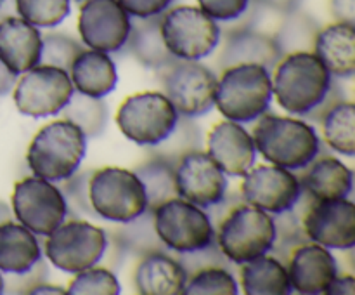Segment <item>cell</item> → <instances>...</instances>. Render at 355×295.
Masks as SVG:
<instances>
[{"label":"cell","instance_id":"obj_35","mask_svg":"<svg viewBox=\"0 0 355 295\" xmlns=\"http://www.w3.org/2000/svg\"><path fill=\"white\" fill-rule=\"evenodd\" d=\"M121 292L120 281L104 267H89L73 278L66 294L71 295H118Z\"/></svg>","mask_w":355,"mask_h":295},{"label":"cell","instance_id":"obj_36","mask_svg":"<svg viewBox=\"0 0 355 295\" xmlns=\"http://www.w3.org/2000/svg\"><path fill=\"white\" fill-rule=\"evenodd\" d=\"M83 51L82 44L64 33L42 35V56L40 65L58 66L69 71L71 62Z\"/></svg>","mask_w":355,"mask_h":295},{"label":"cell","instance_id":"obj_37","mask_svg":"<svg viewBox=\"0 0 355 295\" xmlns=\"http://www.w3.org/2000/svg\"><path fill=\"white\" fill-rule=\"evenodd\" d=\"M200 9L205 10L215 21H234L245 16L252 0H198Z\"/></svg>","mask_w":355,"mask_h":295},{"label":"cell","instance_id":"obj_17","mask_svg":"<svg viewBox=\"0 0 355 295\" xmlns=\"http://www.w3.org/2000/svg\"><path fill=\"white\" fill-rule=\"evenodd\" d=\"M302 229L307 239L326 248H354L355 205L349 198L314 200L304 214Z\"/></svg>","mask_w":355,"mask_h":295},{"label":"cell","instance_id":"obj_10","mask_svg":"<svg viewBox=\"0 0 355 295\" xmlns=\"http://www.w3.org/2000/svg\"><path fill=\"white\" fill-rule=\"evenodd\" d=\"M158 73L165 96L184 118L201 117L214 108L217 76L205 65L175 59Z\"/></svg>","mask_w":355,"mask_h":295},{"label":"cell","instance_id":"obj_24","mask_svg":"<svg viewBox=\"0 0 355 295\" xmlns=\"http://www.w3.org/2000/svg\"><path fill=\"white\" fill-rule=\"evenodd\" d=\"M314 54L331 75L352 78L355 73V26L349 23L329 24L318 31Z\"/></svg>","mask_w":355,"mask_h":295},{"label":"cell","instance_id":"obj_31","mask_svg":"<svg viewBox=\"0 0 355 295\" xmlns=\"http://www.w3.org/2000/svg\"><path fill=\"white\" fill-rule=\"evenodd\" d=\"M62 118L78 125L87 137H99L107 127V106L103 97H90L73 92L71 99L62 108Z\"/></svg>","mask_w":355,"mask_h":295},{"label":"cell","instance_id":"obj_38","mask_svg":"<svg viewBox=\"0 0 355 295\" xmlns=\"http://www.w3.org/2000/svg\"><path fill=\"white\" fill-rule=\"evenodd\" d=\"M120 6L134 17L159 16L170 7L172 0H118Z\"/></svg>","mask_w":355,"mask_h":295},{"label":"cell","instance_id":"obj_29","mask_svg":"<svg viewBox=\"0 0 355 295\" xmlns=\"http://www.w3.org/2000/svg\"><path fill=\"white\" fill-rule=\"evenodd\" d=\"M134 172L142 180L148 196V212H155L165 201L177 198L175 186V163L156 156L142 165L135 167Z\"/></svg>","mask_w":355,"mask_h":295},{"label":"cell","instance_id":"obj_26","mask_svg":"<svg viewBox=\"0 0 355 295\" xmlns=\"http://www.w3.org/2000/svg\"><path fill=\"white\" fill-rule=\"evenodd\" d=\"M42 250L37 235L17 222L0 224V271L2 273L23 274L30 273L40 262Z\"/></svg>","mask_w":355,"mask_h":295},{"label":"cell","instance_id":"obj_14","mask_svg":"<svg viewBox=\"0 0 355 295\" xmlns=\"http://www.w3.org/2000/svg\"><path fill=\"white\" fill-rule=\"evenodd\" d=\"M241 194L246 203L262 208L267 214H283L293 210L300 201V179L291 170L277 165H259L245 174Z\"/></svg>","mask_w":355,"mask_h":295},{"label":"cell","instance_id":"obj_44","mask_svg":"<svg viewBox=\"0 0 355 295\" xmlns=\"http://www.w3.org/2000/svg\"><path fill=\"white\" fill-rule=\"evenodd\" d=\"M3 288H6V283H3V278H2V271H0V294H3Z\"/></svg>","mask_w":355,"mask_h":295},{"label":"cell","instance_id":"obj_27","mask_svg":"<svg viewBox=\"0 0 355 295\" xmlns=\"http://www.w3.org/2000/svg\"><path fill=\"white\" fill-rule=\"evenodd\" d=\"M125 47H128L139 65L155 71L177 59L163 42L162 14L151 17H135Z\"/></svg>","mask_w":355,"mask_h":295},{"label":"cell","instance_id":"obj_22","mask_svg":"<svg viewBox=\"0 0 355 295\" xmlns=\"http://www.w3.org/2000/svg\"><path fill=\"white\" fill-rule=\"evenodd\" d=\"M300 186L312 200L349 198L354 187L352 169L335 156H315L300 177Z\"/></svg>","mask_w":355,"mask_h":295},{"label":"cell","instance_id":"obj_25","mask_svg":"<svg viewBox=\"0 0 355 295\" xmlns=\"http://www.w3.org/2000/svg\"><path fill=\"white\" fill-rule=\"evenodd\" d=\"M69 78L76 92L90 97H106L118 83L116 66L107 52L83 49L69 68Z\"/></svg>","mask_w":355,"mask_h":295},{"label":"cell","instance_id":"obj_9","mask_svg":"<svg viewBox=\"0 0 355 295\" xmlns=\"http://www.w3.org/2000/svg\"><path fill=\"white\" fill-rule=\"evenodd\" d=\"M162 35L177 59L200 61L217 49L220 26L200 7L179 6L162 14Z\"/></svg>","mask_w":355,"mask_h":295},{"label":"cell","instance_id":"obj_43","mask_svg":"<svg viewBox=\"0 0 355 295\" xmlns=\"http://www.w3.org/2000/svg\"><path fill=\"white\" fill-rule=\"evenodd\" d=\"M28 294H66V290L58 285H35Z\"/></svg>","mask_w":355,"mask_h":295},{"label":"cell","instance_id":"obj_28","mask_svg":"<svg viewBox=\"0 0 355 295\" xmlns=\"http://www.w3.org/2000/svg\"><path fill=\"white\" fill-rule=\"evenodd\" d=\"M241 285L246 295L293 294L286 266L277 257L267 253L243 264Z\"/></svg>","mask_w":355,"mask_h":295},{"label":"cell","instance_id":"obj_34","mask_svg":"<svg viewBox=\"0 0 355 295\" xmlns=\"http://www.w3.org/2000/svg\"><path fill=\"white\" fill-rule=\"evenodd\" d=\"M19 17L37 28H52L68 17L69 0H14Z\"/></svg>","mask_w":355,"mask_h":295},{"label":"cell","instance_id":"obj_41","mask_svg":"<svg viewBox=\"0 0 355 295\" xmlns=\"http://www.w3.org/2000/svg\"><path fill=\"white\" fill-rule=\"evenodd\" d=\"M255 2L266 9L274 10V12L290 14L300 7L302 0H255Z\"/></svg>","mask_w":355,"mask_h":295},{"label":"cell","instance_id":"obj_8","mask_svg":"<svg viewBox=\"0 0 355 295\" xmlns=\"http://www.w3.org/2000/svg\"><path fill=\"white\" fill-rule=\"evenodd\" d=\"M179 117L163 92H139L118 108L116 124L128 141L155 148L175 130Z\"/></svg>","mask_w":355,"mask_h":295},{"label":"cell","instance_id":"obj_20","mask_svg":"<svg viewBox=\"0 0 355 295\" xmlns=\"http://www.w3.org/2000/svg\"><path fill=\"white\" fill-rule=\"evenodd\" d=\"M42 33L23 17L0 21V61L14 75H23L40 65Z\"/></svg>","mask_w":355,"mask_h":295},{"label":"cell","instance_id":"obj_39","mask_svg":"<svg viewBox=\"0 0 355 295\" xmlns=\"http://www.w3.org/2000/svg\"><path fill=\"white\" fill-rule=\"evenodd\" d=\"M329 7L338 23L355 24V0H331Z\"/></svg>","mask_w":355,"mask_h":295},{"label":"cell","instance_id":"obj_7","mask_svg":"<svg viewBox=\"0 0 355 295\" xmlns=\"http://www.w3.org/2000/svg\"><path fill=\"white\" fill-rule=\"evenodd\" d=\"M159 242L179 253H198L211 248L215 229L205 208L182 198H172L153 212Z\"/></svg>","mask_w":355,"mask_h":295},{"label":"cell","instance_id":"obj_5","mask_svg":"<svg viewBox=\"0 0 355 295\" xmlns=\"http://www.w3.org/2000/svg\"><path fill=\"white\" fill-rule=\"evenodd\" d=\"M89 201L99 217L121 224H128L148 212V196L142 180L134 170L120 167H104L92 174Z\"/></svg>","mask_w":355,"mask_h":295},{"label":"cell","instance_id":"obj_11","mask_svg":"<svg viewBox=\"0 0 355 295\" xmlns=\"http://www.w3.org/2000/svg\"><path fill=\"white\" fill-rule=\"evenodd\" d=\"M73 92L75 87L66 69L37 65L16 80L14 104L24 117L47 118L61 113Z\"/></svg>","mask_w":355,"mask_h":295},{"label":"cell","instance_id":"obj_45","mask_svg":"<svg viewBox=\"0 0 355 295\" xmlns=\"http://www.w3.org/2000/svg\"><path fill=\"white\" fill-rule=\"evenodd\" d=\"M3 2H6V0H0V7H2V6H3Z\"/></svg>","mask_w":355,"mask_h":295},{"label":"cell","instance_id":"obj_2","mask_svg":"<svg viewBox=\"0 0 355 295\" xmlns=\"http://www.w3.org/2000/svg\"><path fill=\"white\" fill-rule=\"evenodd\" d=\"M252 137L267 162L288 170H304L321 153L315 128L297 118L263 113Z\"/></svg>","mask_w":355,"mask_h":295},{"label":"cell","instance_id":"obj_13","mask_svg":"<svg viewBox=\"0 0 355 295\" xmlns=\"http://www.w3.org/2000/svg\"><path fill=\"white\" fill-rule=\"evenodd\" d=\"M12 210L19 224L37 236H49L64 222L68 203L51 180L30 176L17 180L12 191Z\"/></svg>","mask_w":355,"mask_h":295},{"label":"cell","instance_id":"obj_1","mask_svg":"<svg viewBox=\"0 0 355 295\" xmlns=\"http://www.w3.org/2000/svg\"><path fill=\"white\" fill-rule=\"evenodd\" d=\"M331 76L314 52H290L276 65L272 96L286 111L307 117L328 97L335 83Z\"/></svg>","mask_w":355,"mask_h":295},{"label":"cell","instance_id":"obj_30","mask_svg":"<svg viewBox=\"0 0 355 295\" xmlns=\"http://www.w3.org/2000/svg\"><path fill=\"white\" fill-rule=\"evenodd\" d=\"M322 134L329 148L345 156L355 155V110L350 101L336 103L321 120Z\"/></svg>","mask_w":355,"mask_h":295},{"label":"cell","instance_id":"obj_12","mask_svg":"<svg viewBox=\"0 0 355 295\" xmlns=\"http://www.w3.org/2000/svg\"><path fill=\"white\" fill-rule=\"evenodd\" d=\"M106 233L87 221H68L54 229L45 242V255L52 266L76 274L96 266L106 252Z\"/></svg>","mask_w":355,"mask_h":295},{"label":"cell","instance_id":"obj_42","mask_svg":"<svg viewBox=\"0 0 355 295\" xmlns=\"http://www.w3.org/2000/svg\"><path fill=\"white\" fill-rule=\"evenodd\" d=\"M16 85V75L10 73L9 69L6 68L2 61H0V96H6Z\"/></svg>","mask_w":355,"mask_h":295},{"label":"cell","instance_id":"obj_16","mask_svg":"<svg viewBox=\"0 0 355 295\" xmlns=\"http://www.w3.org/2000/svg\"><path fill=\"white\" fill-rule=\"evenodd\" d=\"M175 186L179 198L201 208H211L224 200L227 177L207 153L191 149L177 160Z\"/></svg>","mask_w":355,"mask_h":295},{"label":"cell","instance_id":"obj_4","mask_svg":"<svg viewBox=\"0 0 355 295\" xmlns=\"http://www.w3.org/2000/svg\"><path fill=\"white\" fill-rule=\"evenodd\" d=\"M272 101V76L266 66L245 62L224 69L215 89L214 106L227 120L250 124L267 113Z\"/></svg>","mask_w":355,"mask_h":295},{"label":"cell","instance_id":"obj_3","mask_svg":"<svg viewBox=\"0 0 355 295\" xmlns=\"http://www.w3.org/2000/svg\"><path fill=\"white\" fill-rule=\"evenodd\" d=\"M87 153V135L68 118L47 124L28 146L26 162L33 176L51 183L69 180Z\"/></svg>","mask_w":355,"mask_h":295},{"label":"cell","instance_id":"obj_23","mask_svg":"<svg viewBox=\"0 0 355 295\" xmlns=\"http://www.w3.org/2000/svg\"><path fill=\"white\" fill-rule=\"evenodd\" d=\"M134 283L142 295H182L187 271L179 260L162 252H151L135 267Z\"/></svg>","mask_w":355,"mask_h":295},{"label":"cell","instance_id":"obj_6","mask_svg":"<svg viewBox=\"0 0 355 295\" xmlns=\"http://www.w3.org/2000/svg\"><path fill=\"white\" fill-rule=\"evenodd\" d=\"M218 248L234 264L266 255L276 242L274 217L250 203L236 205L217 233Z\"/></svg>","mask_w":355,"mask_h":295},{"label":"cell","instance_id":"obj_40","mask_svg":"<svg viewBox=\"0 0 355 295\" xmlns=\"http://www.w3.org/2000/svg\"><path fill=\"white\" fill-rule=\"evenodd\" d=\"M326 295H354L355 294V280L352 274H336L331 283L328 285L324 292Z\"/></svg>","mask_w":355,"mask_h":295},{"label":"cell","instance_id":"obj_21","mask_svg":"<svg viewBox=\"0 0 355 295\" xmlns=\"http://www.w3.org/2000/svg\"><path fill=\"white\" fill-rule=\"evenodd\" d=\"M281 58H283V52L276 38L246 26L227 33L218 65L222 69H225L229 66L253 62V65L266 66L270 71V68H276Z\"/></svg>","mask_w":355,"mask_h":295},{"label":"cell","instance_id":"obj_19","mask_svg":"<svg viewBox=\"0 0 355 295\" xmlns=\"http://www.w3.org/2000/svg\"><path fill=\"white\" fill-rule=\"evenodd\" d=\"M286 269L293 292L318 295L324 294L338 274V264L329 248L311 242L302 243L290 253Z\"/></svg>","mask_w":355,"mask_h":295},{"label":"cell","instance_id":"obj_33","mask_svg":"<svg viewBox=\"0 0 355 295\" xmlns=\"http://www.w3.org/2000/svg\"><path fill=\"white\" fill-rule=\"evenodd\" d=\"M238 281L224 267H203L187 280L184 295H236Z\"/></svg>","mask_w":355,"mask_h":295},{"label":"cell","instance_id":"obj_32","mask_svg":"<svg viewBox=\"0 0 355 295\" xmlns=\"http://www.w3.org/2000/svg\"><path fill=\"white\" fill-rule=\"evenodd\" d=\"M318 31L319 28L315 21L309 14L300 12L297 9L286 14V21L281 24L279 31L274 38H276L283 54L284 52L309 51V49H314Z\"/></svg>","mask_w":355,"mask_h":295},{"label":"cell","instance_id":"obj_15","mask_svg":"<svg viewBox=\"0 0 355 295\" xmlns=\"http://www.w3.org/2000/svg\"><path fill=\"white\" fill-rule=\"evenodd\" d=\"M132 19L118 0H85L80 9L78 31L89 49L120 52L130 35Z\"/></svg>","mask_w":355,"mask_h":295},{"label":"cell","instance_id":"obj_18","mask_svg":"<svg viewBox=\"0 0 355 295\" xmlns=\"http://www.w3.org/2000/svg\"><path fill=\"white\" fill-rule=\"evenodd\" d=\"M207 155L231 177H243L257 160L252 134L238 121L224 120L215 125L207 139Z\"/></svg>","mask_w":355,"mask_h":295}]
</instances>
